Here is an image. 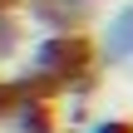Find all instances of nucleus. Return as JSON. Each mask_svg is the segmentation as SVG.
Returning a JSON list of instances; mask_svg holds the SVG:
<instances>
[{"label": "nucleus", "mask_w": 133, "mask_h": 133, "mask_svg": "<svg viewBox=\"0 0 133 133\" xmlns=\"http://www.w3.org/2000/svg\"><path fill=\"white\" fill-rule=\"evenodd\" d=\"M89 44L74 35V30H49L44 39H35V49H30V74L35 79H44V84H69L74 74H84L89 69Z\"/></svg>", "instance_id": "1"}, {"label": "nucleus", "mask_w": 133, "mask_h": 133, "mask_svg": "<svg viewBox=\"0 0 133 133\" xmlns=\"http://www.w3.org/2000/svg\"><path fill=\"white\" fill-rule=\"evenodd\" d=\"M99 59L114 64V69H133V0L118 5L104 25H99Z\"/></svg>", "instance_id": "2"}, {"label": "nucleus", "mask_w": 133, "mask_h": 133, "mask_svg": "<svg viewBox=\"0 0 133 133\" xmlns=\"http://www.w3.org/2000/svg\"><path fill=\"white\" fill-rule=\"evenodd\" d=\"M10 118L20 133H54V118L44 109V99H15L10 104Z\"/></svg>", "instance_id": "3"}, {"label": "nucleus", "mask_w": 133, "mask_h": 133, "mask_svg": "<svg viewBox=\"0 0 133 133\" xmlns=\"http://www.w3.org/2000/svg\"><path fill=\"white\" fill-rule=\"evenodd\" d=\"M15 39H20V30H15V15H10V10L0 5V59H5V54L15 49Z\"/></svg>", "instance_id": "4"}, {"label": "nucleus", "mask_w": 133, "mask_h": 133, "mask_svg": "<svg viewBox=\"0 0 133 133\" xmlns=\"http://www.w3.org/2000/svg\"><path fill=\"white\" fill-rule=\"evenodd\" d=\"M89 133H133V123H128V118H94Z\"/></svg>", "instance_id": "5"}]
</instances>
